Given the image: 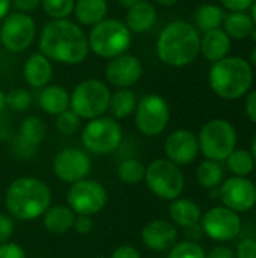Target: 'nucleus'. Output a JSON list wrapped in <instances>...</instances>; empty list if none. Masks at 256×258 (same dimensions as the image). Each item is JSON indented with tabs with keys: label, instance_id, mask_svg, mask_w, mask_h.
<instances>
[{
	"label": "nucleus",
	"instance_id": "obj_3",
	"mask_svg": "<svg viewBox=\"0 0 256 258\" xmlns=\"http://www.w3.org/2000/svg\"><path fill=\"white\" fill-rule=\"evenodd\" d=\"M51 204V192L48 186L33 177H21L14 180L6 194L5 206L11 218L17 221H33L42 216Z\"/></svg>",
	"mask_w": 256,
	"mask_h": 258
},
{
	"label": "nucleus",
	"instance_id": "obj_52",
	"mask_svg": "<svg viewBox=\"0 0 256 258\" xmlns=\"http://www.w3.org/2000/svg\"><path fill=\"white\" fill-rule=\"evenodd\" d=\"M252 157H253V162H255V165H256V135H255V138H253V142H252Z\"/></svg>",
	"mask_w": 256,
	"mask_h": 258
},
{
	"label": "nucleus",
	"instance_id": "obj_13",
	"mask_svg": "<svg viewBox=\"0 0 256 258\" xmlns=\"http://www.w3.org/2000/svg\"><path fill=\"white\" fill-rule=\"evenodd\" d=\"M201 227L204 234L216 242H231L241 231V219L237 212L217 206L210 209L201 218Z\"/></svg>",
	"mask_w": 256,
	"mask_h": 258
},
{
	"label": "nucleus",
	"instance_id": "obj_21",
	"mask_svg": "<svg viewBox=\"0 0 256 258\" xmlns=\"http://www.w3.org/2000/svg\"><path fill=\"white\" fill-rule=\"evenodd\" d=\"M231 51V38L223 29H214L205 32L201 36V53L211 63L219 62Z\"/></svg>",
	"mask_w": 256,
	"mask_h": 258
},
{
	"label": "nucleus",
	"instance_id": "obj_35",
	"mask_svg": "<svg viewBox=\"0 0 256 258\" xmlns=\"http://www.w3.org/2000/svg\"><path fill=\"white\" fill-rule=\"evenodd\" d=\"M81 125V118L71 109L56 116V128L62 135H74Z\"/></svg>",
	"mask_w": 256,
	"mask_h": 258
},
{
	"label": "nucleus",
	"instance_id": "obj_47",
	"mask_svg": "<svg viewBox=\"0 0 256 258\" xmlns=\"http://www.w3.org/2000/svg\"><path fill=\"white\" fill-rule=\"evenodd\" d=\"M12 6V0H0V21L9 14Z\"/></svg>",
	"mask_w": 256,
	"mask_h": 258
},
{
	"label": "nucleus",
	"instance_id": "obj_49",
	"mask_svg": "<svg viewBox=\"0 0 256 258\" xmlns=\"http://www.w3.org/2000/svg\"><path fill=\"white\" fill-rule=\"evenodd\" d=\"M137 2H142V0H118V3H119L121 6H124V8H130V6H133L134 3H137Z\"/></svg>",
	"mask_w": 256,
	"mask_h": 258
},
{
	"label": "nucleus",
	"instance_id": "obj_42",
	"mask_svg": "<svg viewBox=\"0 0 256 258\" xmlns=\"http://www.w3.org/2000/svg\"><path fill=\"white\" fill-rule=\"evenodd\" d=\"M42 0H12V6L15 8L17 12L23 14H32L41 6Z\"/></svg>",
	"mask_w": 256,
	"mask_h": 258
},
{
	"label": "nucleus",
	"instance_id": "obj_5",
	"mask_svg": "<svg viewBox=\"0 0 256 258\" xmlns=\"http://www.w3.org/2000/svg\"><path fill=\"white\" fill-rule=\"evenodd\" d=\"M89 51L101 59H113L128 53L133 44V33L119 18H104L92 26L88 33Z\"/></svg>",
	"mask_w": 256,
	"mask_h": 258
},
{
	"label": "nucleus",
	"instance_id": "obj_15",
	"mask_svg": "<svg viewBox=\"0 0 256 258\" xmlns=\"http://www.w3.org/2000/svg\"><path fill=\"white\" fill-rule=\"evenodd\" d=\"M107 85L116 89H130L143 76V63L134 54H121L107 60L104 70Z\"/></svg>",
	"mask_w": 256,
	"mask_h": 258
},
{
	"label": "nucleus",
	"instance_id": "obj_8",
	"mask_svg": "<svg viewBox=\"0 0 256 258\" xmlns=\"http://www.w3.org/2000/svg\"><path fill=\"white\" fill-rule=\"evenodd\" d=\"M146 187L160 200L174 201L180 198L184 189V175L178 165L167 159H157L145 169Z\"/></svg>",
	"mask_w": 256,
	"mask_h": 258
},
{
	"label": "nucleus",
	"instance_id": "obj_18",
	"mask_svg": "<svg viewBox=\"0 0 256 258\" xmlns=\"http://www.w3.org/2000/svg\"><path fill=\"white\" fill-rule=\"evenodd\" d=\"M177 227L166 219H154L148 222L140 233L142 243L154 252L169 251L177 243Z\"/></svg>",
	"mask_w": 256,
	"mask_h": 258
},
{
	"label": "nucleus",
	"instance_id": "obj_14",
	"mask_svg": "<svg viewBox=\"0 0 256 258\" xmlns=\"http://www.w3.org/2000/svg\"><path fill=\"white\" fill-rule=\"evenodd\" d=\"M219 200L225 207L244 213L256 206V186L247 177H231L219 187Z\"/></svg>",
	"mask_w": 256,
	"mask_h": 258
},
{
	"label": "nucleus",
	"instance_id": "obj_20",
	"mask_svg": "<svg viewBox=\"0 0 256 258\" xmlns=\"http://www.w3.org/2000/svg\"><path fill=\"white\" fill-rule=\"evenodd\" d=\"M157 8L151 2L142 0L127 8L124 23L131 33H145L154 27V24L157 23Z\"/></svg>",
	"mask_w": 256,
	"mask_h": 258
},
{
	"label": "nucleus",
	"instance_id": "obj_4",
	"mask_svg": "<svg viewBox=\"0 0 256 258\" xmlns=\"http://www.w3.org/2000/svg\"><path fill=\"white\" fill-rule=\"evenodd\" d=\"M208 82L220 98L237 100L249 92L253 83V68L243 57L226 56L211 65Z\"/></svg>",
	"mask_w": 256,
	"mask_h": 258
},
{
	"label": "nucleus",
	"instance_id": "obj_7",
	"mask_svg": "<svg viewBox=\"0 0 256 258\" xmlns=\"http://www.w3.org/2000/svg\"><path fill=\"white\" fill-rule=\"evenodd\" d=\"M198 144L207 160L223 162L237 147L235 127L226 119H211L201 128Z\"/></svg>",
	"mask_w": 256,
	"mask_h": 258
},
{
	"label": "nucleus",
	"instance_id": "obj_43",
	"mask_svg": "<svg viewBox=\"0 0 256 258\" xmlns=\"http://www.w3.org/2000/svg\"><path fill=\"white\" fill-rule=\"evenodd\" d=\"M110 258H140V254H139V251L134 246L124 245V246H118L112 252Z\"/></svg>",
	"mask_w": 256,
	"mask_h": 258
},
{
	"label": "nucleus",
	"instance_id": "obj_17",
	"mask_svg": "<svg viewBox=\"0 0 256 258\" xmlns=\"http://www.w3.org/2000/svg\"><path fill=\"white\" fill-rule=\"evenodd\" d=\"M164 153L167 160L178 166L190 165L196 160L199 154L198 136L186 128L174 130L164 142Z\"/></svg>",
	"mask_w": 256,
	"mask_h": 258
},
{
	"label": "nucleus",
	"instance_id": "obj_28",
	"mask_svg": "<svg viewBox=\"0 0 256 258\" xmlns=\"http://www.w3.org/2000/svg\"><path fill=\"white\" fill-rule=\"evenodd\" d=\"M225 20V12L223 8L214 3H205L201 5L196 12H195V27L198 32H210L214 29H220Z\"/></svg>",
	"mask_w": 256,
	"mask_h": 258
},
{
	"label": "nucleus",
	"instance_id": "obj_39",
	"mask_svg": "<svg viewBox=\"0 0 256 258\" xmlns=\"http://www.w3.org/2000/svg\"><path fill=\"white\" fill-rule=\"evenodd\" d=\"M0 258H27L24 249L18 243H3L0 245Z\"/></svg>",
	"mask_w": 256,
	"mask_h": 258
},
{
	"label": "nucleus",
	"instance_id": "obj_2",
	"mask_svg": "<svg viewBox=\"0 0 256 258\" xmlns=\"http://www.w3.org/2000/svg\"><path fill=\"white\" fill-rule=\"evenodd\" d=\"M155 50L164 65L183 68L199 56L201 35L192 23L177 20L163 27L157 38Z\"/></svg>",
	"mask_w": 256,
	"mask_h": 258
},
{
	"label": "nucleus",
	"instance_id": "obj_38",
	"mask_svg": "<svg viewBox=\"0 0 256 258\" xmlns=\"http://www.w3.org/2000/svg\"><path fill=\"white\" fill-rule=\"evenodd\" d=\"M237 258H256V239H244L237 246Z\"/></svg>",
	"mask_w": 256,
	"mask_h": 258
},
{
	"label": "nucleus",
	"instance_id": "obj_32",
	"mask_svg": "<svg viewBox=\"0 0 256 258\" xmlns=\"http://www.w3.org/2000/svg\"><path fill=\"white\" fill-rule=\"evenodd\" d=\"M145 165L137 159H127L118 166V177L125 184H137L145 177Z\"/></svg>",
	"mask_w": 256,
	"mask_h": 258
},
{
	"label": "nucleus",
	"instance_id": "obj_27",
	"mask_svg": "<svg viewBox=\"0 0 256 258\" xmlns=\"http://www.w3.org/2000/svg\"><path fill=\"white\" fill-rule=\"evenodd\" d=\"M137 106V97L131 89H116L110 95L109 110L110 116L116 121L125 119L134 113Z\"/></svg>",
	"mask_w": 256,
	"mask_h": 258
},
{
	"label": "nucleus",
	"instance_id": "obj_41",
	"mask_svg": "<svg viewBox=\"0 0 256 258\" xmlns=\"http://www.w3.org/2000/svg\"><path fill=\"white\" fill-rule=\"evenodd\" d=\"M255 0H220L222 6L231 12H246Z\"/></svg>",
	"mask_w": 256,
	"mask_h": 258
},
{
	"label": "nucleus",
	"instance_id": "obj_44",
	"mask_svg": "<svg viewBox=\"0 0 256 258\" xmlns=\"http://www.w3.org/2000/svg\"><path fill=\"white\" fill-rule=\"evenodd\" d=\"M244 109H246L247 118H249L253 124H256V89L255 91H252V92L247 95Z\"/></svg>",
	"mask_w": 256,
	"mask_h": 258
},
{
	"label": "nucleus",
	"instance_id": "obj_31",
	"mask_svg": "<svg viewBox=\"0 0 256 258\" xmlns=\"http://www.w3.org/2000/svg\"><path fill=\"white\" fill-rule=\"evenodd\" d=\"M226 165H228V169L235 177H247L249 174H252V171L255 168L252 153L247 150H234L228 156Z\"/></svg>",
	"mask_w": 256,
	"mask_h": 258
},
{
	"label": "nucleus",
	"instance_id": "obj_34",
	"mask_svg": "<svg viewBox=\"0 0 256 258\" xmlns=\"http://www.w3.org/2000/svg\"><path fill=\"white\" fill-rule=\"evenodd\" d=\"M5 104L11 110L24 112L32 104V95L27 89H23V88L11 89L8 94H5Z\"/></svg>",
	"mask_w": 256,
	"mask_h": 258
},
{
	"label": "nucleus",
	"instance_id": "obj_10",
	"mask_svg": "<svg viewBox=\"0 0 256 258\" xmlns=\"http://www.w3.org/2000/svg\"><path fill=\"white\" fill-rule=\"evenodd\" d=\"M137 130L145 136L161 135L170 122V106L158 94L143 95L134 110Z\"/></svg>",
	"mask_w": 256,
	"mask_h": 258
},
{
	"label": "nucleus",
	"instance_id": "obj_25",
	"mask_svg": "<svg viewBox=\"0 0 256 258\" xmlns=\"http://www.w3.org/2000/svg\"><path fill=\"white\" fill-rule=\"evenodd\" d=\"M75 213L69 206H53L42 215V224L51 234H65L74 225Z\"/></svg>",
	"mask_w": 256,
	"mask_h": 258
},
{
	"label": "nucleus",
	"instance_id": "obj_45",
	"mask_svg": "<svg viewBox=\"0 0 256 258\" xmlns=\"http://www.w3.org/2000/svg\"><path fill=\"white\" fill-rule=\"evenodd\" d=\"M205 258H237L235 252L229 246H217L214 248Z\"/></svg>",
	"mask_w": 256,
	"mask_h": 258
},
{
	"label": "nucleus",
	"instance_id": "obj_50",
	"mask_svg": "<svg viewBox=\"0 0 256 258\" xmlns=\"http://www.w3.org/2000/svg\"><path fill=\"white\" fill-rule=\"evenodd\" d=\"M249 63L256 68V47L252 50V53H250V62H249Z\"/></svg>",
	"mask_w": 256,
	"mask_h": 258
},
{
	"label": "nucleus",
	"instance_id": "obj_24",
	"mask_svg": "<svg viewBox=\"0 0 256 258\" xmlns=\"http://www.w3.org/2000/svg\"><path fill=\"white\" fill-rule=\"evenodd\" d=\"M169 216L174 225L187 228L201 222L202 212L198 203L189 198H177L169 206Z\"/></svg>",
	"mask_w": 256,
	"mask_h": 258
},
{
	"label": "nucleus",
	"instance_id": "obj_37",
	"mask_svg": "<svg viewBox=\"0 0 256 258\" xmlns=\"http://www.w3.org/2000/svg\"><path fill=\"white\" fill-rule=\"evenodd\" d=\"M14 234V219L9 215H0V245L8 243Z\"/></svg>",
	"mask_w": 256,
	"mask_h": 258
},
{
	"label": "nucleus",
	"instance_id": "obj_26",
	"mask_svg": "<svg viewBox=\"0 0 256 258\" xmlns=\"http://www.w3.org/2000/svg\"><path fill=\"white\" fill-rule=\"evenodd\" d=\"M45 136H47V125L39 116L29 115L21 121L18 128V141L23 147L36 148L44 142Z\"/></svg>",
	"mask_w": 256,
	"mask_h": 258
},
{
	"label": "nucleus",
	"instance_id": "obj_11",
	"mask_svg": "<svg viewBox=\"0 0 256 258\" xmlns=\"http://www.w3.org/2000/svg\"><path fill=\"white\" fill-rule=\"evenodd\" d=\"M36 38V23L30 14L9 12L0 24V44L11 53H23Z\"/></svg>",
	"mask_w": 256,
	"mask_h": 258
},
{
	"label": "nucleus",
	"instance_id": "obj_1",
	"mask_svg": "<svg viewBox=\"0 0 256 258\" xmlns=\"http://www.w3.org/2000/svg\"><path fill=\"white\" fill-rule=\"evenodd\" d=\"M39 53L50 62L60 65H80L88 59V33L69 18L50 20L41 30Z\"/></svg>",
	"mask_w": 256,
	"mask_h": 258
},
{
	"label": "nucleus",
	"instance_id": "obj_36",
	"mask_svg": "<svg viewBox=\"0 0 256 258\" xmlns=\"http://www.w3.org/2000/svg\"><path fill=\"white\" fill-rule=\"evenodd\" d=\"M167 258H205L204 249L195 242H180L169 249Z\"/></svg>",
	"mask_w": 256,
	"mask_h": 258
},
{
	"label": "nucleus",
	"instance_id": "obj_53",
	"mask_svg": "<svg viewBox=\"0 0 256 258\" xmlns=\"http://www.w3.org/2000/svg\"><path fill=\"white\" fill-rule=\"evenodd\" d=\"M250 9H252V14H250V17H252V20H253V23H255V26H256V0L253 2V5L250 6Z\"/></svg>",
	"mask_w": 256,
	"mask_h": 258
},
{
	"label": "nucleus",
	"instance_id": "obj_46",
	"mask_svg": "<svg viewBox=\"0 0 256 258\" xmlns=\"http://www.w3.org/2000/svg\"><path fill=\"white\" fill-rule=\"evenodd\" d=\"M202 236H204V231H202L201 224H195V225L186 228V237H187L189 242H195L196 243L198 240L202 239Z\"/></svg>",
	"mask_w": 256,
	"mask_h": 258
},
{
	"label": "nucleus",
	"instance_id": "obj_12",
	"mask_svg": "<svg viewBox=\"0 0 256 258\" xmlns=\"http://www.w3.org/2000/svg\"><path fill=\"white\" fill-rule=\"evenodd\" d=\"M68 206L75 215L92 216L100 213L107 204V192L104 186L95 180L84 178L71 184L66 194Z\"/></svg>",
	"mask_w": 256,
	"mask_h": 258
},
{
	"label": "nucleus",
	"instance_id": "obj_30",
	"mask_svg": "<svg viewBox=\"0 0 256 258\" xmlns=\"http://www.w3.org/2000/svg\"><path fill=\"white\" fill-rule=\"evenodd\" d=\"M223 168L220 166L219 162H213V160H204L202 163H199L198 169H196V178L201 183V186H204L205 189H219L220 184L223 183Z\"/></svg>",
	"mask_w": 256,
	"mask_h": 258
},
{
	"label": "nucleus",
	"instance_id": "obj_23",
	"mask_svg": "<svg viewBox=\"0 0 256 258\" xmlns=\"http://www.w3.org/2000/svg\"><path fill=\"white\" fill-rule=\"evenodd\" d=\"M107 0H75L72 14L77 24L92 27L107 18Z\"/></svg>",
	"mask_w": 256,
	"mask_h": 258
},
{
	"label": "nucleus",
	"instance_id": "obj_33",
	"mask_svg": "<svg viewBox=\"0 0 256 258\" xmlns=\"http://www.w3.org/2000/svg\"><path fill=\"white\" fill-rule=\"evenodd\" d=\"M75 0H42L41 8L50 20H65L74 12Z\"/></svg>",
	"mask_w": 256,
	"mask_h": 258
},
{
	"label": "nucleus",
	"instance_id": "obj_29",
	"mask_svg": "<svg viewBox=\"0 0 256 258\" xmlns=\"http://www.w3.org/2000/svg\"><path fill=\"white\" fill-rule=\"evenodd\" d=\"M225 33L232 39H246L250 36L255 23L247 12H229L223 20Z\"/></svg>",
	"mask_w": 256,
	"mask_h": 258
},
{
	"label": "nucleus",
	"instance_id": "obj_22",
	"mask_svg": "<svg viewBox=\"0 0 256 258\" xmlns=\"http://www.w3.org/2000/svg\"><path fill=\"white\" fill-rule=\"evenodd\" d=\"M69 101H71L69 92L59 85H47L45 88L41 89L38 95L39 107L51 116H57L62 112L68 110Z\"/></svg>",
	"mask_w": 256,
	"mask_h": 258
},
{
	"label": "nucleus",
	"instance_id": "obj_54",
	"mask_svg": "<svg viewBox=\"0 0 256 258\" xmlns=\"http://www.w3.org/2000/svg\"><path fill=\"white\" fill-rule=\"evenodd\" d=\"M250 36H252V39L256 42V26L253 27V30H252V33H250Z\"/></svg>",
	"mask_w": 256,
	"mask_h": 258
},
{
	"label": "nucleus",
	"instance_id": "obj_51",
	"mask_svg": "<svg viewBox=\"0 0 256 258\" xmlns=\"http://www.w3.org/2000/svg\"><path fill=\"white\" fill-rule=\"evenodd\" d=\"M5 107H6V104H5V92L0 89V112H2Z\"/></svg>",
	"mask_w": 256,
	"mask_h": 258
},
{
	"label": "nucleus",
	"instance_id": "obj_6",
	"mask_svg": "<svg viewBox=\"0 0 256 258\" xmlns=\"http://www.w3.org/2000/svg\"><path fill=\"white\" fill-rule=\"evenodd\" d=\"M69 109L77 113L81 119H95L104 116L109 110L110 88L100 79L81 80L69 94Z\"/></svg>",
	"mask_w": 256,
	"mask_h": 258
},
{
	"label": "nucleus",
	"instance_id": "obj_16",
	"mask_svg": "<svg viewBox=\"0 0 256 258\" xmlns=\"http://www.w3.org/2000/svg\"><path fill=\"white\" fill-rule=\"evenodd\" d=\"M91 166L89 156L78 148H65L59 151L53 160L54 175L68 184H74L88 178Z\"/></svg>",
	"mask_w": 256,
	"mask_h": 258
},
{
	"label": "nucleus",
	"instance_id": "obj_48",
	"mask_svg": "<svg viewBox=\"0 0 256 258\" xmlns=\"http://www.w3.org/2000/svg\"><path fill=\"white\" fill-rule=\"evenodd\" d=\"M155 3H158L160 6H166V8H169V6H174V5H177L178 3V0H154Z\"/></svg>",
	"mask_w": 256,
	"mask_h": 258
},
{
	"label": "nucleus",
	"instance_id": "obj_19",
	"mask_svg": "<svg viewBox=\"0 0 256 258\" xmlns=\"http://www.w3.org/2000/svg\"><path fill=\"white\" fill-rule=\"evenodd\" d=\"M23 77L29 86L42 89L53 79V62L39 51L32 53L23 65Z\"/></svg>",
	"mask_w": 256,
	"mask_h": 258
},
{
	"label": "nucleus",
	"instance_id": "obj_9",
	"mask_svg": "<svg viewBox=\"0 0 256 258\" xmlns=\"http://www.w3.org/2000/svg\"><path fill=\"white\" fill-rule=\"evenodd\" d=\"M122 142V128L112 116H100L88 121L81 132L83 147L94 154H110Z\"/></svg>",
	"mask_w": 256,
	"mask_h": 258
},
{
	"label": "nucleus",
	"instance_id": "obj_40",
	"mask_svg": "<svg viewBox=\"0 0 256 258\" xmlns=\"http://www.w3.org/2000/svg\"><path fill=\"white\" fill-rule=\"evenodd\" d=\"M72 228L78 233V234H89L94 230V219L92 216H86V215H78L74 219V225Z\"/></svg>",
	"mask_w": 256,
	"mask_h": 258
}]
</instances>
